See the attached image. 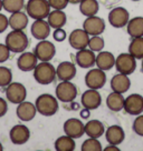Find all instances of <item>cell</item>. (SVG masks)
<instances>
[{"instance_id":"6da1fadb","label":"cell","mask_w":143,"mask_h":151,"mask_svg":"<svg viewBox=\"0 0 143 151\" xmlns=\"http://www.w3.org/2000/svg\"><path fill=\"white\" fill-rule=\"evenodd\" d=\"M35 106L37 109V112L45 117H52L56 114L59 108L56 96L54 97L50 93H43L38 96L35 101Z\"/></svg>"},{"instance_id":"603a6c76","label":"cell","mask_w":143,"mask_h":151,"mask_svg":"<svg viewBox=\"0 0 143 151\" xmlns=\"http://www.w3.org/2000/svg\"><path fill=\"white\" fill-rule=\"evenodd\" d=\"M105 139L109 145H115L119 146L125 139V132H124L123 128L117 124H113L110 126L104 132Z\"/></svg>"},{"instance_id":"e575fe53","label":"cell","mask_w":143,"mask_h":151,"mask_svg":"<svg viewBox=\"0 0 143 151\" xmlns=\"http://www.w3.org/2000/svg\"><path fill=\"white\" fill-rule=\"evenodd\" d=\"M105 47V41L104 39L100 36H90V40H88V45L87 48L91 49L94 52H100L102 51Z\"/></svg>"},{"instance_id":"2e32d148","label":"cell","mask_w":143,"mask_h":151,"mask_svg":"<svg viewBox=\"0 0 143 151\" xmlns=\"http://www.w3.org/2000/svg\"><path fill=\"white\" fill-rule=\"evenodd\" d=\"M90 40V35L84 29H74L68 36V42L75 50H81L87 48Z\"/></svg>"},{"instance_id":"9c48e42d","label":"cell","mask_w":143,"mask_h":151,"mask_svg":"<svg viewBox=\"0 0 143 151\" xmlns=\"http://www.w3.org/2000/svg\"><path fill=\"white\" fill-rule=\"evenodd\" d=\"M106 83L105 71L100 68H93L85 75V85L90 89L100 90Z\"/></svg>"},{"instance_id":"83f0119b","label":"cell","mask_w":143,"mask_h":151,"mask_svg":"<svg viewBox=\"0 0 143 151\" xmlns=\"http://www.w3.org/2000/svg\"><path fill=\"white\" fill-rule=\"evenodd\" d=\"M126 31L131 38L143 37V17H134L126 24Z\"/></svg>"},{"instance_id":"f6af8a7d","label":"cell","mask_w":143,"mask_h":151,"mask_svg":"<svg viewBox=\"0 0 143 151\" xmlns=\"http://www.w3.org/2000/svg\"><path fill=\"white\" fill-rule=\"evenodd\" d=\"M2 9H4V7H2V0H0V12H1Z\"/></svg>"},{"instance_id":"836d02e7","label":"cell","mask_w":143,"mask_h":151,"mask_svg":"<svg viewBox=\"0 0 143 151\" xmlns=\"http://www.w3.org/2000/svg\"><path fill=\"white\" fill-rule=\"evenodd\" d=\"M82 151H102V143L97 138H90L86 139L85 141L82 143L81 147Z\"/></svg>"},{"instance_id":"ee69618b","label":"cell","mask_w":143,"mask_h":151,"mask_svg":"<svg viewBox=\"0 0 143 151\" xmlns=\"http://www.w3.org/2000/svg\"><path fill=\"white\" fill-rule=\"evenodd\" d=\"M82 0H68V2L72 4V5H80Z\"/></svg>"},{"instance_id":"d590c367","label":"cell","mask_w":143,"mask_h":151,"mask_svg":"<svg viewBox=\"0 0 143 151\" xmlns=\"http://www.w3.org/2000/svg\"><path fill=\"white\" fill-rule=\"evenodd\" d=\"M10 82H12V72L9 68L0 66V87L6 88Z\"/></svg>"},{"instance_id":"4dcf8cb0","label":"cell","mask_w":143,"mask_h":151,"mask_svg":"<svg viewBox=\"0 0 143 151\" xmlns=\"http://www.w3.org/2000/svg\"><path fill=\"white\" fill-rule=\"evenodd\" d=\"M54 148L56 151H74L76 148L75 139L68 137L66 134L58 137L54 143Z\"/></svg>"},{"instance_id":"8d00e7d4","label":"cell","mask_w":143,"mask_h":151,"mask_svg":"<svg viewBox=\"0 0 143 151\" xmlns=\"http://www.w3.org/2000/svg\"><path fill=\"white\" fill-rule=\"evenodd\" d=\"M132 129L138 134L139 137H143V114H139L136 118L134 119Z\"/></svg>"},{"instance_id":"bcb514c9","label":"cell","mask_w":143,"mask_h":151,"mask_svg":"<svg viewBox=\"0 0 143 151\" xmlns=\"http://www.w3.org/2000/svg\"><path fill=\"white\" fill-rule=\"evenodd\" d=\"M4 150V146H2V143L0 142V151H2Z\"/></svg>"},{"instance_id":"d4e9b609","label":"cell","mask_w":143,"mask_h":151,"mask_svg":"<svg viewBox=\"0 0 143 151\" xmlns=\"http://www.w3.org/2000/svg\"><path fill=\"white\" fill-rule=\"evenodd\" d=\"M115 65V57L110 51H100L95 59V66L104 71L111 70Z\"/></svg>"},{"instance_id":"7bdbcfd3","label":"cell","mask_w":143,"mask_h":151,"mask_svg":"<svg viewBox=\"0 0 143 151\" xmlns=\"http://www.w3.org/2000/svg\"><path fill=\"white\" fill-rule=\"evenodd\" d=\"M104 151H120V148L115 145H109L103 149Z\"/></svg>"},{"instance_id":"e0dca14e","label":"cell","mask_w":143,"mask_h":151,"mask_svg":"<svg viewBox=\"0 0 143 151\" xmlns=\"http://www.w3.org/2000/svg\"><path fill=\"white\" fill-rule=\"evenodd\" d=\"M37 113V109L35 104L30 102V101H23L20 104H17V109H16V114L19 120L24 121V122H29L31 121Z\"/></svg>"},{"instance_id":"1f68e13d","label":"cell","mask_w":143,"mask_h":151,"mask_svg":"<svg viewBox=\"0 0 143 151\" xmlns=\"http://www.w3.org/2000/svg\"><path fill=\"white\" fill-rule=\"evenodd\" d=\"M129 52L138 60L143 59V37L132 38L129 45Z\"/></svg>"},{"instance_id":"f546056e","label":"cell","mask_w":143,"mask_h":151,"mask_svg":"<svg viewBox=\"0 0 143 151\" xmlns=\"http://www.w3.org/2000/svg\"><path fill=\"white\" fill-rule=\"evenodd\" d=\"M100 10V4L97 0H82L80 4V11L85 17L97 14Z\"/></svg>"},{"instance_id":"4316f807","label":"cell","mask_w":143,"mask_h":151,"mask_svg":"<svg viewBox=\"0 0 143 151\" xmlns=\"http://www.w3.org/2000/svg\"><path fill=\"white\" fill-rule=\"evenodd\" d=\"M46 19H47V22L53 29L64 28V26L67 22V16L63 10H50V12H49Z\"/></svg>"},{"instance_id":"d6a6232c","label":"cell","mask_w":143,"mask_h":151,"mask_svg":"<svg viewBox=\"0 0 143 151\" xmlns=\"http://www.w3.org/2000/svg\"><path fill=\"white\" fill-rule=\"evenodd\" d=\"M2 7L10 14L21 11L25 7V0H2Z\"/></svg>"},{"instance_id":"9a60e30c","label":"cell","mask_w":143,"mask_h":151,"mask_svg":"<svg viewBox=\"0 0 143 151\" xmlns=\"http://www.w3.org/2000/svg\"><path fill=\"white\" fill-rule=\"evenodd\" d=\"M10 141L16 146H23L30 139V131L25 124H16L9 131Z\"/></svg>"},{"instance_id":"3957f363","label":"cell","mask_w":143,"mask_h":151,"mask_svg":"<svg viewBox=\"0 0 143 151\" xmlns=\"http://www.w3.org/2000/svg\"><path fill=\"white\" fill-rule=\"evenodd\" d=\"M5 43L10 52L21 53L28 48L29 40L24 30H11L6 36Z\"/></svg>"},{"instance_id":"ab89813d","label":"cell","mask_w":143,"mask_h":151,"mask_svg":"<svg viewBox=\"0 0 143 151\" xmlns=\"http://www.w3.org/2000/svg\"><path fill=\"white\" fill-rule=\"evenodd\" d=\"M10 57V50L6 43H0V63L6 62Z\"/></svg>"},{"instance_id":"5bb4252c","label":"cell","mask_w":143,"mask_h":151,"mask_svg":"<svg viewBox=\"0 0 143 151\" xmlns=\"http://www.w3.org/2000/svg\"><path fill=\"white\" fill-rule=\"evenodd\" d=\"M84 127H85V124L82 122V120L77 118H69L64 122L63 129H64V133L66 136L73 138V139H78V138L83 137V134L85 133Z\"/></svg>"},{"instance_id":"7c38bea8","label":"cell","mask_w":143,"mask_h":151,"mask_svg":"<svg viewBox=\"0 0 143 151\" xmlns=\"http://www.w3.org/2000/svg\"><path fill=\"white\" fill-rule=\"evenodd\" d=\"M123 110L131 116H139L143 112V96L131 93L124 99Z\"/></svg>"},{"instance_id":"30bf717a","label":"cell","mask_w":143,"mask_h":151,"mask_svg":"<svg viewBox=\"0 0 143 151\" xmlns=\"http://www.w3.org/2000/svg\"><path fill=\"white\" fill-rule=\"evenodd\" d=\"M81 104L85 110H95L102 104V96L98 90L88 88L82 94Z\"/></svg>"},{"instance_id":"7a4b0ae2","label":"cell","mask_w":143,"mask_h":151,"mask_svg":"<svg viewBox=\"0 0 143 151\" xmlns=\"http://www.w3.org/2000/svg\"><path fill=\"white\" fill-rule=\"evenodd\" d=\"M34 79L39 85L47 86L53 83L56 79V68L49 61H40L33 70Z\"/></svg>"},{"instance_id":"5b68a950","label":"cell","mask_w":143,"mask_h":151,"mask_svg":"<svg viewBox=\"0 0 143 151\" xmlns=\"http://www.w3.org/2000/svg\"><path fill=\"white\" fill-rule=\"evenodd\" d=\"M116 71L123 75H132L136 69V59L134 58L130 52L120 53L115 58V65Z\"/></svg>"},{"instance_id":"b9f144b4","label":"cell","mask_w":143,"mask_h":151,"mask_svg":"<svg viewBox=\"0 0 143 151\" xmlns=\"http://www.w3.org/2000/svg\"><path fill=\"white\" fill-rule=\"evenodd\" d=\"M7 111H8V104L4 98L0 97V118L6 116Z\"/></svg>"},{"instance_id":"f1b7e54d","label":"cell","mask_w":143,"mask_h":151,"mask_svg":"<svg viewBox=\"0 0 143 151\" xmlns=\"http://www.w3.org/2000/svg\"><path fill=\"white\" fill-rule=\"evenodd\" d=\"M124 99L125 98L123 97V93H119V92L113 91L106 98V107L113 112H119L121 110H123Z\"/></svg>"},{"instance_id":"cb8c5ba5","label":"cell","mask_w":143,"mask_h":151,"mask_svg":"<svg viewBox=\"0 0 143 151\" xmlns=\"http://www.w3.org/2000/svg\"><path fill=\"white\" fill-rule=\"evenodd\" d=\"M8 20H9V27L11 28V30H25L28 26L29 17L26 12L17 11L10 14Z\"/></svg>"},{"instance_id":"ba28073f","label":"cell","mask_w":143,"mask_h":151,"mask_svg":"<svg viewBox=\"0 0 143 151\" xmlns=\"http://www.w3.org/2000/svg\"><path fill=\"white\" fill-rule=\"evenodd\" d=\"M33 52L39 61H50L56 55V47L49 40H39Z\"/></svg>"},{"instance_id":"4fadbf2b","label":"cell","mask_w":143,"mask_h":151,"mask_svg":"<svg viewBox=\"0 0 143 151\" xmlns=\"http://www.w3.org/2000/svg\"><path fill=\"white\" fill-rule=\"evenodd\" d=\"M105 21L101 17L97 16H91L86 17V19L83 22V29L90 36H100L104 32L105 30Z\"/></svg>"},{"instance_id":"f35d334b","label":"cell","mask_w":143,"mask_h":151,"mask_svg":"<svg viewBox=\"0 0 143 151\" xmlns=\"http://www.w3.org/2000/svg\"><path fill=\"white\" fill-rule=\"evenodd\" d=\"M67 37V33L66 31L64 30V28H57V29H54V32H53V38L55 41L57 42H62L64 41Z\"/></svg>"},{"instance_id":"60d3db41","label":"cell","mask_w":143,"mask_h":151,"mask_svg":"<svg viewBox=\"0 0 143 151\" xmlns=\"http://www.w3.org/2000/svg\"><path fill=\"white\" fill-rule=\"evenodd\" d=\"M9 27V20L6 14L0 12V33L5 32Z\"/></svg>"},{"instance_id":"8fae6325","label":"cell","mask_w":143,"mask_h":151,"mask_svg":"<svg viewBox=\"0 0 143 151\" xmlns=\"http://www.w3.org/2000/svg\"><path fill=\"white\" fill-rule=\"evenodd\" d=\"M130 20L129 11L124 7H116L109 14V22L114 28H124Z\"/></svg>"},{"instance_id":"277c9868","label":"cell","mask_w":143,"mask_h":151,"mask_svg":"<svg viewBox=\"0 0 143 151\" xmlns=\"http://www.w3.org/2000/svg\"><path fill=\"white\" fill-rule=\"evenodd\" d=\"M26 7V14L29 18L37 20V19H46L50 12V6L47 0H28Z\"/></svg>"},{"instance_id":"7dc6e473","label":"cell","mask_w":143,"mask_h":151,"mask_svg":"<svg viewBox=\"0 0 143 151\" xmlns=\"http://www.w3.org/2000/svg\"><path fill=\"white\" fill-rule=\"evenodd\" d=\"M141 70H142V72H143V59H142V62H141Z\"/></svg>"},{"instance_id":"484cf974","label":"cell","mask_w":143,"mask_h":151,"mask_svg":"<svg viewBox=\"0 0 143 151\" xmlns=\"http://www.w3.org/2000/svg\"><path fill=\"white\" fill-rule=\"evenodd\" d=\"M85 134L90 138H98L102 137L105 132V127L103 122L97 119H92L85 123Z\"/></svg>"},{"instance_id":"44dd1931","label":"cell","mask_w":143,"mask_h":151,"mask_svg":"<svg viewBox=\"0 0 143 151\" xmlns=\"http://www.w3.org/2000/svg\"><path fill=\"white\" fill-rule=\"evenodd\" d=\"M110 86L112 91L119 92V93H125L131 88V79L128 75H123L119 72L117 75L112 77Z\"/></svg>"},{"instance_id":"7402d4cb","label":"cell","mask_w":143,"mask_h":151,"mask_svg":"<svg viewBox=\"0 0 143 151\" xmlns=\"http://www.w3.org/2000/svg\"><path fill=\"white\" fill-rule=\"evenodd\" d=\"M76 67L71 61H63L56 68V76L61 81H72L76 76Z\"/></svg>"},{"instance_id":"ffe728a7","label":"cell","mask_w":143,"mask_h":151,"mask_svg":"<svg viewBox=\"0 0 143 151\" xmlns=\"http://www.w3.org/2000/svg\"><path fill=\"white\" fill-rule=\"evenodd\" d=\"M75 59H76V63L81 68L90 69L93 66H95L96 55L95 52L92 51L91 49L85 48V49L77 50L76 55H75Z\"/></svg>"},{"instance_id":"74e56055","label":"cell","mask_w":143,"mask_h":151,"mask_svg":"<svg viewBox=\"0 0 143 151\" xmlns=\"http://www.w3.org/2000/svg\"><path fill=\"white\" fill-rule=\"evenodd\" d=\"M49 6L52 9L56 10H64L67 7V5L69 4L68 0H47Z\"/></svg>"},{"instance_id":"8992f818","label":"cell","mask_w":143,"mask_h":151,"mask_svg":"<svg viewBox=\"0 0 143 151\" xmlns=\"http://www.w3.org/2000/svg\"><path fill=\"white\" fill-rule=\"evenodd\" d=\"M55 94L58 101H62L64 104H69L76 99L77 88L72 81H61L55 90Z\"/></svg>"},{"instance_id":"52a82bcc","label":"cell","mask_w":143,"mask_h":151,"mask_svg":"<svg viewBox=\"0 0 143 151\" xmlns=\"http://www.w3.org/2000/svg\"><path fill=\"white\" fill-rule=\"evenodd\" d=\"M6 98L11 104H18L27 98V89L20 82H10L6 87Z\"/></svg>"},{"instance_id":"c3c4849f","label":"cell","mask_w":143,"mask_h":151,"mask_svg":"<svg viewBox=\"0 0 143 151\" xmlns=\"http://www.w3.org/2000/svg\"><path fill=\"white\" fill-rule=\"evenodd\" d=\"M131 1H140V0H131Z\"/></svg>"},{"instance_id":"ac0fdd59","label":"cell","mask_w":143,"mask_h":151,"mask_svg":"<svg viewBox=\"0 0 143 151\" xmlns=\"http://www.w3.org/2000/svg\"><path fill=\"white\" fill-rule=\"evenodd\" d=\"M50 29L52 27L49 26L47 20L45 19H37L35 20L30 27V32L33 37L37 40H45L49 37L50 35Z\"/></svg>"},{"instance_id":"d6986e66","label":"cell","mask_w":143,"mask_h":151,"mask_svg":"<svg viewBox=\"0 0 143 151\" xmlns=\"http://www.w3.org/2000/svg\"><path fill=\"white\" fill-rule=\"evenodd\" d=\"M38 63V59L35 56L34 52L24 51L20 53V56L17 59V67L18 69L25 72L33 71Z\"/></svg>"}]
</instances>
